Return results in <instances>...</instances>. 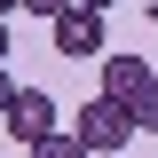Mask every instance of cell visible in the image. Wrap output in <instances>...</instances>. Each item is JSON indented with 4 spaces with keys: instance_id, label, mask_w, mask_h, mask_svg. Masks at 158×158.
<instances>
[{
    "instance_id": "6da1fadb",
    "label": "cell",
    "mask_w": 158,
    "mask_h": 158,
    "mask_svg": "<svg viewBox=\"0 0 158 158\" xmlns=\"http://www.w3.org/2000/svg\"><path fill=\"white\" fill-rule=\"evenodd\" d=\"M71 142H79L87 158H118L127 142H135V118H127V103L87 95V103H79V118H71Z\"/></svg>"
},
{
    "instance_id": "7a4b0ae2",
    "label": "cell",
    "mask_w": 158,
    "mask_h": 158,
    "mask_svg": "<svg viewBox=\"0 0 158 158\" xmlns=\"http://www.w3.org/2000/svg\"><path fill=\"white\" fill-rule=\"evenodd\" d=\"M48 32H56V56L63 63H95L103 56V16H95V8H63Z\"/></svg>"
},
{
    "instance_id": "3957f363",
    "label": "cell",
    "mask_w": 158,
    "mask_h": 158,
    "mask_svg": "<svg viewBox=\"0 0 158 158\" xmlns=\"http://www.w3.org/2000/svg\"><path fill=\"white\" fill-rule=\"evenodd\" d=\"M16 142H40V135H56V95L48 87H16V103H8V118H0Z\"/></svg>"
},
{
    "instance_id": "277c9868",
    "label": "cell",
    "mask_w": 158,
    "mask_h": 158,
    "mask_svg": "<svg viewBox=\"0 0 158 158\" xmlns=\"http://www.w3.org/2000/svg\"><path fill=\"white\" fill-rule=\"evenodd\" d=\"M95 63H103V79H95V95H111V103H135L142 87L158 79V71H150L142 56H95Z\"/></svg>"
},
{
    "instance_id": "5b68a950",
    "label": "cell",
    "mask_w": 158,
    "mask_h": 158,
    "mask_svg": "<svg viewBox=\"0 0 158 158\" xmlns=\"http://www.w3.org/2000/svg\"><path fill=\"white\" fill-rule=\"evenodd\" d=\"M127 118H135V135H158V79L142 87L135 103H127Z\"/></svg>"
},
{
    "instance_id": "8992f818",
    "label": "cell",
    "mask_w": 158,
    "mask_h": 158,
    "mask_svg": "<svg viewBox=\"0 0 158 158\" xmlns=\"http://www.w3.org/2000/svg\"><path fill=\"white\" fill-rule=\"evenodd\" d=\"M24 150H32V158H87V150L71 142V127H56V135H40V142H24Z\"/></svg>"
},
{
    "instance_id": "52a82bcc",
    "label": "cell",
    "mask_w": 158,
    "mask_h": 158,
    "mask_svg": "<svg viewBox=\"0 0 158 158\" xmlns=\"http://www.w3.org/2000/svg\"><path fill=\"white\" fill-rule=\"evenodd\" d=\"M63 8H71V0H0V16H48V24H56Z\"/></svg>"
},
{
    "instance_id": "ba28073f",
    "label": "cell",
    "mask_w": 158,
    "mask_h": 158,
    "mask_svg": "<svg viewBox=\"0 0 158 158\" xmlns=\"http://www.w3.org/2000/svg\"><path fill=\"white\" fill-rule=\"evenodd\" d=\"M8 103H16V79H8V63H0V118H8Z\"/></svg>"
},
{
    "instance_id": "9c48e42d",
    "label": "cell",
    "mask_w": 158,
    "mask_h": 158,
    "mask_svg": "<svg viewBox=\"0 0 158 158\" xmlns=\"http://www.w3.org/2000/svg\"><path fill=\"white\" fill-rule=\"evenodd\" d=\"M71 8H95V16H111V0H71Z\"/></svg>"
},
{
    "instance_id": "30bf717a",
    "label": "cell",
    "mask_w": 158,
    "mask_h": 158,
    "mask_svg": "<svg viewBox=\"0 0 158 158\" xmlns=\"http://www.w3.org/2000/svg\"><path fill=\"white\" fill-rule=\"evenodd\" d=\"M0 63H8V16H0Z\"/></svg>"
}]
</instances>
